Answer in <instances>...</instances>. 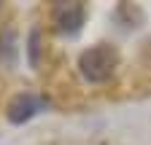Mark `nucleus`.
<instances>
[{
  "instance_id": "f257e3e1",
  "label": "nucleus",
  "mask_w": 151,
  "mask_h": 145,
  "mask_svg": "<svg viewBox=\"0 0 151 145\" xmlns=\"http://www.w3.org/2000/svg\"><path fill=\"white\" fill-rule=\"evenodd\" d=\"M119 67V51L111 43H94L78 57V70L89 83H105Z\"/></svg>"
},
{
  "instance_id": "39448f33",
  "label": "nucleus",
  "mask_w": 151,
  "mask_h": 145,
  "mask_svg": "<svg viewBox=\"0 0 151 145\" xmlns=\"http://www.w3.org/2000/svg\"><path fill=\"white\" fill-rule=\"evenodd\" d=\"M38 51H41V32L32 30V35H30V62L35 67H38V62H41V59H38Z\"/></svg>"
},
{
  "instance_id": "20e7f679",
  "label": "nucleus",
  "mask_w": 151,
  "mask_h": 145,
  "mask_svg": "<svg viewBox=\"0 0 151 145\" xmlns=\"http://www.w3.org/2000/svg\"><path fill=\"white\" fill-rule=\"evenodd\" d=\"M16 54H19L16 32H14V27H8L0 35V70H11L16 65Z\"/></svg>"
},
{
  "instance_id": "f03ea898",
  "label": "nucleus",
  "mask_w": 151,
  "mask_h": 145,
  "mask_svg": "<svg viewBox=\"0 0 151 145\" xmlns=\"http://www.w3.org/2000/svg\"><path fill=\"white\" fill-rule=\"evenodd\" d=\"M84 19H86V8L78 0H73V3H57L51 8V22H54L57 32H62V35H76L84 27Z\"/></svg>"
},
{
  "instance_id": "423d86ee",
  "label": "nucleus",
  "mask_w": 151,
  "mask_h": 145,
  "mask_svg": "<svg viewBox=\"0 0 151 145\" xmlns=\"http://www.w3.org/2000/svg\"><path fill=\"white\" fill-rule=\"evenodd\" d=\"M0 8H3V6H0Z\"/></svg>"
},
{
  "instance_id": "7ed1b4c3",
  "label": "nucleus",
  "mask_w": 151,
  "mask_h": 145,
  "mask_svg": "<svg viewBox=\"0 0 151 145\" xmlns=\"http://www.w3.org/2000/svg\"><path fill=\"white\" fill-rule=\"evenodd\" d=\"M46 107V100L43 97H38L32 92H22V94H16L8 105H6V118L11 124H24L30 121L32 116H38Z\"/></svg>"
}]
</instances>
